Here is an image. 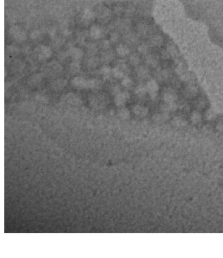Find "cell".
<instances>
[{
    "label": "cell",
    "mask_w": 223,
    "mask_h": 258,
    "mask_svg": "<svg viewBox=\"0 0 223 258\" xmlns=\"http://www.w3.org/2000/svg\"><path fill=\"white\" fill-rule=\"evenodd\" d=\"M126 100V96L125 94H120L116 98L117 103L118 104H122L123 101Z\"/></svg>",
    "instance_id": "obj_1"
},
{
    "label": "cell",
    "mask_w": 223,
    "mask_h": 258,
    "mask_svg": "<svg viewBox=\"0 0 223 258\" xmlns=\"http://www.w3.org/2000/svg\"><path fill=\"white\" fill-rule=\"evenodd\" d=\"M74 84H75V85H77V86L81 87L85 86V80H83L81 79H75V81H74Z\"/></svg>",
    "instance_id": "obj_2"
},
{
    "label": "cell",
    "mask_w": 223,
    "mask_h": 258,
    "mask_svg": "<svg viewBox=\"0 0 223 258\" xmlns=\"http://www.w3.org/2000/svg\"><path fill=\"white\" fill-rule=\"evenodd\" d=\"M118 52H119L120 54H123V52H124V54L126 53V50L125 48H123V46H120L119 48L118 49Z\"/></svg>",
    "instance_id": "obj_3"
}]
</instances>
